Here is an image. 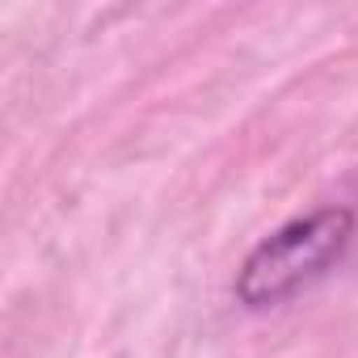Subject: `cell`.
Returning <instances> with one entry per match:
<instances>
[{
	"instance_id": "obj_1",
	"label": "cell",
	"mask_w": 358,
	"mask_h": 358,
	"mask_svg": "<svg viewBox=\"0 0 358 358\" xmlns=\"http://www.w3.org/2000/svg\"><path fill=\"white\" fill-rule=\"evenodd\" d=\"M354 236H358V215L341 203H329V207L287 220L282 228H274L245 253V262L232 278L236 303L249 312L282 308L287 299L316 287L329 270H337L341 257L350 253Z\"/></svg>"
}]
</instances>
